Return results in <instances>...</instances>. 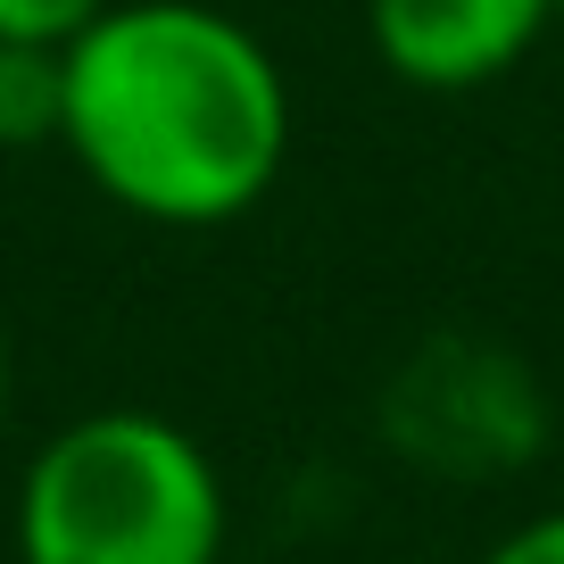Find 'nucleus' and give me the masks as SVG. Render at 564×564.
I'll return each instance as SVG.
<instances>
[{"mask_svg":"<svg viewBox=\"0 0 564 564\" xmlns=\"http://www.w3.org/2000/svg\"><path fill=\"white\" fill-rule=\"evenodd\" d=\"M58 150L108 208L159 232H216L291 166V84L216 0H108L67 42Z\"/></svg>","mask_w":564,"mask_h":564,"instance_id":"nucleus-1","label":"nucleus"},{"mask_svg":"<svg viewBox=\"0 0 564 564\" xmlns=\"http://www.w3.org/2000/svg\"><path fill=\"white\" fill-rule=\"evenodd\" d=\"M18 564H225V474L183 423L91 406L18 474Z\"/></svg>","mask_w":564,"mask_h":564,"instance_id":"nucleus-2","label":"nucleus"},{"mask_svg":"<svg viewBox=\"0 0 564 564\" xmlns=\"http://www.w3.org/2000/svg\"><path fill=\"white\" fill-rule=\"evenodd\" d=\"M556 34V0H366V42L406 91H481Z\"/></svg>","mask_w":564,"mask_h":564,"instance_id":"nucleus-3","label":"nucleus"},{"mask_svg":"<svg viewBox=\"0 0 564 564\" xmlns=\"http://www.w3.org/2000/svg\"><path fill=\"white\" fill-rule=\"evenodd\" d=\"M67 117V42H0V150H51Z\"/></svg>","mask_w":564,"mask_h":564,"instance_id":"nucleus-4","label":"nucleus"},{"mask_svg":"<svg viewBox=\"0 0 564 564\" xmlns=\"http://www.w3.org/2000/svg\"><path fill=\"white\" fill-rule=\"evenodd\" d=\"M108 0H0V42H75Z\"/></svg>","mask_w":564,"mask_h":564,"instance_id":"nucleus-5","label":"nucleus"},{"mask_svg":"<svg viewBox=\"0 0 564 564\" xmlns=\"http://www.w3.org/2000/svg\"><path fill=\"white\" fill-rule=\"evenodd\" d=\"M481 564H564V507H547V514H531V523H514Z\"/></svg>","mask_w":564,"mask_h":564,"instance_id":"nucleus-6","label":"nucleus"},{"mask_svg":"<svg viewBox=\"0 0 564 564\" xmlns=\"http://www.w3.org/2000/svg\"><path fill=\"white\" fill-rule=\"evenodd\" d=\"M9 382L18 373H9V333H0V423H9Z\"/></svg>","mask_w":564,"mask_h":564,"instance_id":"nucleus-7","label":"nucleus"},{"mask_svg":"<svg viewBox=\"0 0 564 564\" xmlns=\"http://www.w3.org/2000/svg\"><path fill=\"white\" fill-rule=\"evenodd\" d=\"M556 42H564V0H556Z\"/></svg>","mask_w":564,"mask_h":564,"instance_id":"nucleus-8","label":"nucleus"}]
</instances>
